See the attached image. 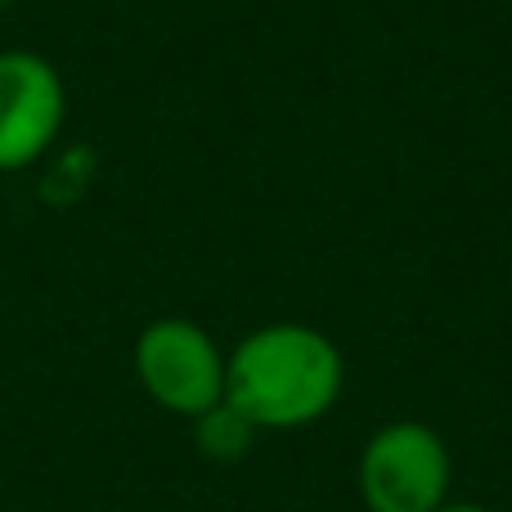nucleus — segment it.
I'll list each match as a JSON object with an SVG mask.
<instances>
[{
	"mask_svg": "<svg viewBox=\"0 0 512 512\" xmlns=\"http://www.w3.org/2000/svg\"><path fill=\"white\" fill-rule=\"evenodd\" d=\"M346 387L342 346L315 324H261L225 355V400L256 432H297L333 414Z\"/></svg>",
	"mask_w": 512,
	"mask_h": 512,
	"instance_id": "obj_1",
	"label": "nucleus"
},
{
	"mask_svg": "<svg viewBox=\"0 0 512 512\" xmlns=\"http://www.w3.org/2000/svg\"><path fill=\"white\" fill-rule=\"evenodd\" d=\"M450 477V445L418 418L378 427L355 463V490L364 512H436L450 504Z\"/></svg>",
	"mask_w": 512,
	"mask_h": 512,
	"instance_id": "obj_2",
	"label": "nucleus"
},
{
	"mask_svg": "<svg viewBox=\"0 0 512 512\" xmlns=\"http://www.w3.org/2000/svg\"><path fill=\"white\" fill-rule=\"evenodd\" d=\"M135 378L158 409L203 418L225 400V351L203 324L162 315L135 337Z\"/></svg>",
	"mask_w": 512,
	"mask_h": 512,
	"instance_id": "obj_3",
	"label": "nucleus"
},
{
	"mask_svg": "<svg viewBox=\"0 0 512 512\" xmlns=\"http://www.w3.org/2000/svg\"><path fill=\"white\" fill-rule=\"evenodd\" d=\"M68 122L59 68L32 50L0 54V171H23L50 153Z\"/></svg>",
	"mask_w": 512,
	"mask_h": 512,
	"instance_id": "obj_4",
	"label": "nucleus"
},
{
	"mask_svg": "<svg viewBox=\"0 0 512 512\" xmlns=\"http://www.w3.org/2000/svg\"><path fill=\"white\" fill-rule=\"evenodd\" d=\"M194 423H198V445H203V454H212V459H221V463L243 459L248 445L256 441V427L230 405V400H221V405L207 409V414L194 418Z\"/></svg>",
	"mask_w": 512,
	"mask_h": 512,
	"instance_id": "obj_5",
	"label": "nucleus"
},
{
	"mask_svg": "<svg viewBox=\"0 0 512 512\" xmlns=\"http://www.w3.org/2000/svg\"><path fill=\"white\" fill-rule=\"evenodd\" d=\"M436 512H495V508H481V504H441Z\"/></svg>",
	"mask_w": 512,
	"mask_h": 512,
	"instance_id": "obj_6",
	"label": "nucleus"
},
{
	"mask_svg": "<svg viewBox=\"0 0 512 512\" xmlns=\"http://www.w3.org/2000/svg\"><path fill=\"white\" fill-rule=\"evenodd\" d=\"M5 5H9V0H0V9H5Z\"/></svg>",
	"mask_w": 512,
	"mask_h": 512,
	"instance_id": "obj_7",
	"label": "nucleus"
}]
</instances>
